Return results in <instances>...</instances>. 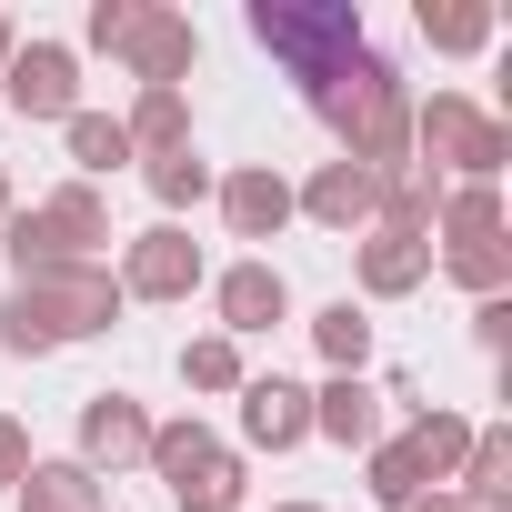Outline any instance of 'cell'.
<instances>
[{
	"mask_svg": "<svg viewBox=\"0 0 512 512\" xmlns=\"http://www.w3.org/2000/svg\"><path fill=\"white\" fill-rule=\"evenodd\" d=\"M111 312H121V282H111L101 262L31 272L11 302H0V342H11V352H61V342H91V332H111Z\"/></svg>",
	"mask_w": 512,
	"mask_h": 512,
	"instance_id": "cell-1",
	"label": "cell"
},
{
	"mask_svg": "<svg viewBox=\"0 0 512 512\" xmlns=\"http://www.w3.org/2000/svg\"><path fill=\"white\" fill-rule=\"evenodd\" d=\"M251 41L322 101L362 61V11H352V0H251Z\"/></svg>",
	"mask_w": 512,
	"mask_h": 512,
	"instance_id": "cell-2",
	"label": "cell"
},
{
	"mask_svg": "<svg viewBox=\"0 0 512 512\" xmlns=\"http://www.w3.org/2000/svg\"><path fill=\"white\" fill-rule=\"evenodd\" d=\"M312 111L342 131V161H362V171H382V181L412 171V161H402V151H412V101H402V71H392V61L362 51V61H352Z\"/></svg>",
	"mask_w": 512,
	"mask_h": 512,
	"instance_id": "cell-3",
	"label": "cell"
},
{
	"mask_svg": "<svg viewBox=\"0 0 512 512\" xmlns=\"http://www.w3.org/2000/svg\"><path fill=\"white\" fill-rule=\"evenodd\" d=\"M0 241H11L21 282H31V272H71V262H91V241H111V211H101L91 181H71V191H51L41 211H11Z\"/></svg>",
	"mask_w": 512,
	"mask_h": 512,
	"instance_id": "cell-4",
	"label": "cell"
},
{
	"mask_svg": "<svg viewBox=\"0 0 512 512\" xmlns=\"http://www.w3.org/2000/svg\"><path fill=\"white\" fill-rule=\"evenodd\" d=\"M141 462L171 482V502H181V512H241V462H231L201 422H161Z\"/></svg>",
	"mask_w": 512,
	"mask_h": 512,
	"instance_id": "cell-5",
	"label": "cell"
},
{
	"mask_svg": "<svg viewBox=\"0 0 512 512\" xmlns=\"http://www.w3.org/2000/svg\"><path fill=\"white\" fill-rule=\"evenodd\" d=\"M412 151H432V161H452L462 181H492V171L512 161V131H502L492 111H472L462 91H432V101L412 111Z\"/></svg>",
	"mask_w": 512,
	"mask_h": 512,
	"instance_id": "cell-6",
	"label": "cell"
},
{
	"mask_svg": "<svg viewBox=\"0 0 512 512\" xmlns=\"http://www.w3.org/2000/svg\"><path fill=\"white\" fill-rule=\"evenodd\" d=\"M0 81H11V111H21V121H71V111H81V61H71L61 41L11 51V71H0Z\"/></svg>",
	"mask_w": 512,
	"mask_h": 512,
	"instance_id": "cell-7",
	"label": "cell"
},
{
	"mask_svg": "<svg viewBox=\"0 0 512 512\" xmlns=\"http://www.w3.org/2000/svg\"><path fill=\"white\" fill-rule=\"evenodd\" d=\"M121 61L141 71V91H181V71L201 61V31H191L181 11H131V31H121Z\"/></svg>",
	"mask_w": 512,
	"mask_h": 512,
	"instance_id": "cell-8",
	"label": "cell"
},
{
	"mask_svg": "<svg viewBox=\"0 0 512 512\" xmlns=\"http://www.w3.org/2000/svg\"><path fill=\"white\" fill-rule=\"evenodd\" d=\"M191 282H201V241L171 231V221L141 231V241H131V262H121V292H131V302H181Z\"/></svg>",
	"mask_w": 512,
	"mask_h": 512,
	"instance_id": "cell-9",
	"label": "cell"
},
{
	"mask_svg": "<svg viewBox=\"0 0 512 512\" xmlns=\"http://www.w3.org/2000/svg\"><path fill=\"white\" fill-rule=\"evenodd\" d=\"M141 452H151L141 402H131V392H91V412H81V472H121V462H141Z\"/></svg>",
	"mask_w": 512,
	"mask_h": 512,
	"instance_id": "cell-10",
	"label": "cell"
},
{
	"mask_svg": "<svg viewBox=\"0 0 512 512\" xmlns=\"http://www.w3.org/2000/svg\"><path fill=\"white\" fill-rule=\"evenodd\" d=\"M241 432L262 442V452H292V442L312 432V392H302V382H282V372L241 382Z\"/></svg>",
	"mask_w": 512,
	"mask_h": 512,
	"instance_id": "cell-11",
	"label": "cell"
},
{
	"mask_svg": "<svg viewBox=\"0 0 512 512\" xmlns=\"http://www.w3.org/2000/svg\"><path fill=\"white\" fill-rule=\"evenodd\" d=\"M302 211H312V221H332V231L382 221V171H362V161H322V171H312V191H302Z\"/></svg>",
	"mask_w": 512,
	"mask_h": 512,
	"instance_id": "cell-12",
	"label": "cell"
},
{
	"mask_svg": "<svg viewBox=\"0 0 512 512\" xmlns=\"http://www.w3.org/2000/svg\"><path fill=\"white\" fill-rule=\"evenodd\" d=\"M312 432H332L342 452H372L382 442V392L362 372H332V392H312Z\"/></svg>",
	"mask_w": 512,
	"mask_h": 512,
	"instance_id": "cell-13",
	"label": "cell"
},
{
	"mask_svg": "<svg viewBox=\"0 0 512 512\" xmlns=\"http://www.w3.org/2000/svg\"><path fill=\"white\" fill-rule=\"evenodd\" d=\"M422 272H432V241L372 221V241H362V292H372V302H402V292H422Z\"/></svg>",
	"mask_w": 512,
	"mask_h": 512,
	"instance_id": "cell-14",
	"label": "cell"
},
{
	"mask_svg": "<svg viewBox=\"0 0 512 512\" xmlns=\"http://www.w3.org/2000/svg\"><path fill=\"white\" fill-rule=\"evenodd\" d=\"M221 211H231L241 241H272V231L292 221V181H282V171H231V181H221Z\"/></svg>",
	"mask_w": 512,
	"mask_h": 512,
	"instance_id": "cell-15",
	"label": "cell"
},
{
	"mask_svg": "<svg viewBox=\"0 0 512 512\" xmlns=\"http://www.w3.org/2000/svg\"><path fill=\"white\" fill-rule=\"evenodd\" d=\"M292 312V282L272 272V262H241V272H221V322L231 332H272Z\"/></svg>",
	"mask_w": 512,
	"mask_h": 512,
	"instance_id": "cell-16",
	"label": "cell"
},
{
	"mask_svg": "<svg viewBox=\"0 0 512 512\" xmlns=\"http://www.w3.org/2000/svg\"><path fill=\"white\" fill-rule=\"evenodd\" d=\"M462 502H472V512H512V432H472V452H462Z\"/></svg>",
	"mask_w": 512,
	"mask_h": 512,
	"instance_id": "cell-17",
	"label": "cell"
},
{
	"mask_svg": "<svg viewBox=\"0 0 512 512\" xmlns=\"http://www.w3.org/2000/svg\"><path fill=\"white\" fill-rule=\"evenodd\" d=\"M21 512H101V472H81V462H31V472H21Z\"/></svg>",
	"mask_w": 512,
	"mask_h": 512,
	"instance_id": "cell-18",
	"label": "cell"
},
{
	"mask_svg": "<svg viewBox=\"0 0 512 512\" xmlns=\"http://www.w3.org/2000/svg\"><path fill=\"white\" fill-rule=\"evenodd\" d=\"M121 141H131V151H151V161H161V151H181V141H191L181 91H141V101H131V121H121Z\"/></svg>",
	"mask_w": 512,
	"mask_h": 512,
	"instance_id": "cell-19",
	"label": "cell"
},
{
	"mask_svg": "<svg viewBox=\"0 0 512 512\" xmlns=\"http://www.w3.org/2000/svg\"><path fill=\"white\" fill-rule=\"evenodd\" d=\"M422 492H432V472H422L412 432H402V442H372V502H382V512H412Z\"/></svg>",
	"mask_w": 512,
	"mask_h": 512,
	"instance_id": "cell-20",
	"label": "cell"
},
{
	"mask_svg": "<svg viewBox=\"0 0 512 512\" xmlns=\"http://www.w3.org/2000/svg\"><path fill=\"white\" fill-rule=\"evenodd\" d=\"M452 241H502V191L492 181H462V191H442V211H432Z\"/></svg>",
	"mask_w": 512,
	"mask_h": 512,
	"instance_id": "cell-21",
	"label": "cell"
},
{
	"mask_svg": "<svg viewBox=\"0 0 512 512\" xmlns=\"http://www.w3.org/2000/svg\"><path fill=\"white\" fill-rule=\"evenodd\" d=\"M422 41L432 51H482L492 41V11H482V0H422Z\"/></svg>",
	"mask_w": 512,
	"mask_h": 512,
	"instance_id": "cell-22",
	"label": "cell"
},
{
	"mask_svg": "<svg viewBox=\"0 0 512 512\" xmlns=\"http://www.w3.org/2000/svg\"><path fill=\"white\" fill-rule=\"evenodd\" d=\"M312 342H322V362H332V372H362V362H372V322H362L352 302H332V312L312 322Z\"/></svg>",
	"mask_w": 512,
	"mask_h": 512,
	"instance_id": "cell-23",
	"label": "cell"
},
{
	"mask_svg": "<svg viewBox=\"0 0 512 512\" xmlns=\"http://www.w3.org/2000/svg\"><path fill=\"white\" fill-rule=\"evenodd\" d=\"M412 452H422V472H432V482H452V472H462V452H472V422L422 412V422H412Z\"/></svg>",
	"mask_w": 512,
	"mask_h": 512,
	"instance_id": "cell-24",
	"label": "cell"
},
{
	"mask_svg": "<svg viewBox=\"0 0 512 512\" xmlns=\"http://www.w3.org/2000/svg\"><path fill=\"white\" fill-rule=\"evenodd\" d=\"M61 131H71V161H81V171H111V161H131V141H121V121H111V111H71Z\"/></svg>",
	"mask_w": 512,
	"mask_h": 512,
	"instance_id": "cell-25",
	"label": "cell"
},
{
	"mask_svg": "<svg viewBox=\"0 0 512 512\" xmlns=\"http://www.w3.org/2000/svg\"><path fill=\"white\" fill-rule=\"evenodd\" d=\"M151 191H161V211H181V201H201V191H211V161L181 141V151H161V161H151Z\"/></svg>",
	"mask_w": 512,
	"mask_h": 512,
	"instance_id": "cell-26",
	"label": "cell"
},
{
	"mask_svg": "<svg viewBox=\"0 0 512 512\" xmlns=\"http://www.w3.org/2000/svg\"><path fill=\"white\" fill-rule=\"evenodd\" d=\"M181 382H201V392H241V342H231V332L191 342V352H181Z\"/></svg>",
	"mask_w": 512,
	"mask_h": 512,
	"instance_id": "cell-27",
	"label": "cell"
},
{
	"mask_svg": "<svg viewBox=\"0 0 512 512\" xmlns=\"http://www.w3.org/2000/svg\"><path fill=\"white\" fill-rule=\"evenodd\" d=\"M452 282H472L482 302H502V282H512V251H502V241H452Z\"/></svg>",
	"mask_w": 512,
	"mask_h": 512,
	"instance_id": "cell-28",
	"label": "cell"
},
{
	"mask_svg": "<svg viewBox=\"0 0 512 512\" xmlns=\"http://www.w3.org/2000/svg\"><path fill=\"white\" fill-rule=\"evenodd\" d=\"M21 472H31V432L0 412V492H21Z\"/></svg>",
	"mask_w": 512,
	"mask_h": 512,
	"instance_id": "cell-29",
	"label": "cell"
},
{
	"mask_svg": "<svg viewBox=\"0 0 512 512\" xmlns=\"http://www.w3.org/2000/svg\"><path fill=\"white\" fill-rule=\"evenodd\" d=\"M131 11H141V0H101V11L81 21V31H91V51H121V31H131Z\"/></svg>",
	"mask_w": 512,
	"mask_h": 512,
	"instance_id": "cell-30",
	"label": "cell"
},
{
	"mask_svg": "<svg viewBox=\"0 0 512 512\" xmlns=\"http://www.w3.org/2000/svg\"><path fill=\"white\" fill-rule=\"evenodd\" d=\"M472 342L502 352V342H512V302H482V312H472Z\"/></svg>",
	"mask_w": 512,
	"mask_h": 512,
	"instance_id": "cell-31",
	"label": "cell"
},
{
	"mask_svg": "<svg viewBox=\"0 0 512 512\" xmlns=\"http://www.w3.org/2000/svg\"><path fill=\"white\" fill-rule=\"evenodd\" d=\"M412 512H472V502H462V492H422Z\"/></svg>",
	"mask_w": 512,
	"mask_h": 512,
	"instance_id": "cell-32",
	"label": "cell"
},
{
	"mask_svg": "<svg viewBox=\"0 0 512 512\" xmlns=\"http://www.w3.org/2000/svg\"><path fill=\"white\" fill-rule=\"evenodd\" d=\"M11 51H21V41H11V11H0V71H11Z\"/></svg>",
	"mask_w": 512,
	"mask_h": 512,
	"instance_id": "cell-33",
	"label": "cell"
},
{
	"mask_svg": "<svg viewBox=\"0 0 512 512\" xmlns=\"http://www.w3.org/2000/svg\"><path fill=\"white\" fill-rule=\"evenodd\" d=\"M0 221H11V171H0Z\"/></svg>",
	"mask_w": 512,
	"mask_h": 512,
	"instance_id": "cell-34",
	"label": "cell"
},
{
	"mask_svg": "<svg viewBox=\"0 0 512 512\" xmlns=\"http://www.w3.org/2000/svg\"><path fill=\"white\" fill-rule=\"evenodd\" d=\"M282 512H312V502H282Z\"/></svg>",
	"mask_w": 512,
	"mask_h": 512,
	"instance_id": "cell-35",
	"label": "cell"
}]
</instances>
